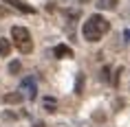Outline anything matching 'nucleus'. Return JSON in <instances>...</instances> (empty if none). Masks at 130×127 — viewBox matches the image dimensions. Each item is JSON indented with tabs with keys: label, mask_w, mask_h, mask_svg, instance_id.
Segmentation results:
<instances>
[{
	"label": "nucleus",
	"mask_w": 130,
	"mask_h": 127,
	"mask_svg": "<svg viewBox=\"0 0 130 127\" xmlns=\"http://www.w3.org/2000/svg\"><path fill=\"white\" fill-rule=\"evenodd\" d=\"M108 29H110V24H108V20H106L104 15L93 13L88 20L84 22L82 35H84V40H86V42H99L104 33H108Z\"/></svg>",
	"instance_id": "1"
},
{
	"label": "nucleus",
	"mask_w": 130,
	"mask_h": 127,
	"mask_svg": "<svg viewBox=\"0 0 130 127\" xmlns=\"http://www.w3.org/2000/svg\"><path fill=\"white\" fill-rule=\"evenodd\" d=\"M11 37L15 40L18 48H20L24 55L33 50V42H31V35H29V31H27L24 27H13V29H11Z\"/></svg>",
	"instance_id": "2"
},
{
	"label": "nucleus",
	"mask_w": 130,
	"mask_h": 127,
	"mask_svg": "<svg viewBox=\"0 0 130 127\" xmlns=\"http://www.w3.org/2000/svg\"><path fill=\"white\" fill-rule=\"evenodd\" d=\"M20 92H24V96L29 99H35V94H38V86H35L33 77H24L20 81Z\"/></svg>",
	"instance_id": "3"
},
{
	"label": "nucleus",
	"mask_w": 130,
	"mask_h": 127,
	"mask_svg": "<svg viewBox=\"0 0 130 127\" xmlns=\"http://www.w3.org/2000/svg\"><path fill=\"white\" fill-rule=\"evenodd\" d=\"M53 55L57 59H71V57H73V48H69L66 44H57V46L53 48Z\"/></svg>",
	"instance_id": "4"
},
{
	"label": "nucleus",
	"mask_w": 130,
	"mask_h": 127,
	"mask_svg": "<svg viewBox=\"0 0 130 127\" xmlns=\"http://www.w3.org/2000/svg\"><path fill=\"white\" fill-rule=\"evenodd\" d=\"M2 99H5V103H11V105H20L22 101H24V94L18 90V92H9V94H5Z\"/></svg>",
	"instance_id": "5"
},
{
	"label": "nucleus",
	"mask_w": 130,
	"mask_h": 127,
	"mask_svg": "<svg viewBox=\"0 0 130 127\" xmlns=\"http://www.w3.org/2000/svg\"><path fill=\"white\" fill-rule=\"evenodd\" d=\"M7 5H11V7H15L18 11H22V13H35L33 7H29V5H24V2H20V0H5Z\"/></svg>",
	"instance_id": "6"
},
{
	"label": "nucleus",
	"mask_w": 130,
	"mask_h": 127,
	"mask_svg": "<svg viewBox=\"0 0 130 127\" xmlns=\"http://www.w3.org/2000/svg\"><path fill=\"white\" fill-rule=\"evenodd\" d=\"M11 55V40L0 37V57H9Z\"/></svg>",
	"instance_id": "7"
},
{
	"label": "nucleus",
	"mask_w": 130,
	"mask_h": 127,
	"mask_svg": "<svg viewBox=\"0 0 130 127\" xmlns=\"http://www.w3.org/2000/svg\"><path fill=\"white\" fill-rule=\"evenodd\" d=\"M42 103H44V110H46V112H55V110H57V101L51 99V96H44Z\"/></svg>",
	"instance_id": "8"
},
{
	"label": "nucleus",
	"mask_w": 130,
	"mask_h": 127,
	"mask_svg": "<svg viewBox=\"0 0 130 127\" xmlns=\"http://www.w3.org/2000/svg\"><path fill=\"white\" fill-rule=\"evenodd\" d=\"M97 7H99V9H115L117 7V0H99Z\"/></svg>",
	"instance_id": "9"
},
{
	"label": "nucleus",
	"mask_w": 130,
	"mask_h": 127,
	"mask_svg": "<svg viewBox=\"0 0 130 127\" xmlns=\"http://www.w3.org/2000/svg\"><path fill=\"white\" fill-rule=\"evenodd\" d=\"M20 70H22V64H20V61H18V59H15V61H11V64H9V72H11V74H18V72H20Z\"/></svg>",
	"instance_id": "10"
},
{
	"label": "nucleus",
	"mask_w": 130,
	"mask_h": 127,
	"mask_svg": "<svg viewBox=\"0 0 130 127\" xmlns=\"http://www.w3.org/2000/svg\"><path fill=\"white\" fill-rule=\"evenodd\" d=\"M84 90V74H77V81H75V94H82Z\"/></svg>",
	"instance_id": "11"
},
{
	"label": "nucleus",
	"mask_w": 130,
	"mask_h": 127,
	"mask_svg": "<svg viewBox=\"0 0 130 127\" xmlns=\"http://www.w3.org/2000/svg\"><path fill=\"white\" fill-rule=\"evenodd\" d=\"M102 79H104V81L110 79V68H104V70H102Z\"/></svg>",
	"instance_id": "12"
},
{
	"label": "nucleus",
	"mask_w": 130,
	"mask_h": 127,
	"mask_svg": "<svg viewBox=\"0 0 130 127\" xmlns=\"http://www.w3.org/2000/svg\"><path fill=\"white\" fill-rule=\"evenodd\" d=\"M121 72H123V70L119 68V70H117V74H115V79H112V83H115V86H119V74H121Z\"/></svg>",
	"instance_id": "13"
},
{
	"label": "nucleus",
	"mask_w": 130,
	"mask_h": 127,
	"mask_svg": "<svg viewBox=\"0 0 130 127\" xmlns=\"http://www.w3.org/2000/svg\"><path fill=\"white\" fill-rule=\"evenodd\" d=\"M123 40L130 42V29H126V31H123Z\"/></svg>",
	"instance_id": "14"
},
{
	"label": "nucleus",
	"mask_w": 130,
	"mask_h": 127,
	"mask_svg": "<svg viewBox=\"0 0 130 127\" xmlns=\"http://www.w3.org/2000/svg\"><path fill=\"white\" fill-rule=\"evenodd\" d=\"M33 127H46V125H44V123H42V120H40V123H35Z\"/></svg>",
	"instance_id": "15"
},
{
	"label": "nucleus",
	"mask_w": 130,
	"mask_h": 127,
	"mask_svg": "<svg viewBox=\"0 0 130 127\" xmlns=\"http://www.w3.org/2000/svg\"><path fill=\"white\" fill-rule=\"evenodd\" d=\"M79 2H88V0H79Z\"/></svg>",
	"instance_id": "16"
}]
</instances>
